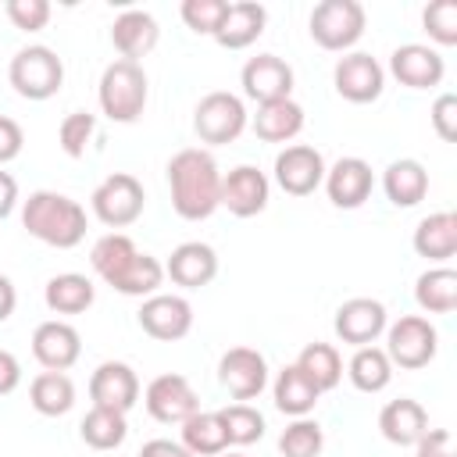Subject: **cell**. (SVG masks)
<instances>
[{
	"label": "cell",
	"mask_w": 457,
	"mask_h": 457,
	"mask_svg": "<svg viewBox=\"0 0 457 457\" xmlns=\"http://www.w3.org/2000/svg\"><path fill=\"white\" fill-rule=\"evenodd\" d=\"M89 264L93 271L118 289L121 296H154L164 282V264L150 253H143L125 232H107L93 243L89 250Z\"/></svg>",
	"instance_id": "cell-1"
},
{
	"label": "cell",
	"mask_w": 457,
	"mask_h": 457,
	"mask_svg": "<svg viewBox=\"0 0 457 457\" xmlns=\"http://www.w3.org/2000/svg\"><path fill=\"white\" fill-rule=\"evenodd\" d=\"M171 207L186 221H204L221 207V171L200 146H186L168 161Z\"/></svg>",
	"instance_id": "cell-2"
},
{
	"label": "cell",
	"mask_w": 457,
	"mask_h": 457,
	"mask_svg": "<svg viewBox=\"0 0 457 457\" xmlns=\"http://www.w3.org/2000/svg\"><path fill=\"white\" fill-rule=\"evenodd\" d=\"M21 225L29 236H36L46 246L71 250L86 239V211L79 200L54 193V189H36L25 207H21Z\"/></svg>",
	"instance_id": "cell-3"
},
{
	"label": "cell",
	"mask_w": 457,
	"mask_h": 457,
	"mask_svg": "<svg viewBox=\"0 0 457 457\" xmlns=\"http://www.w3.org/2000/svg\"><path fill=\"white\" fill-rule=\"evenodd\" d=\"M146 71L143 64L136 61H111L100 75V86H96V96H100V111L118 121V125H132L143 118V107H146Z\"/></svg>",
	"instance_id": "cell-4"
},
{
	"label": "cell",
	"mask_w": 457,
	"mask_h": 457,
	"mask_svg": "<svg viewBox=\"0 0 457 457\" xmlns=\"http://www.w3.org/2000/svg\"><path fill=\"white\" fill-rule=\"evenodd\" d=\"M7 79H11L14 93L25 96V100H50L64 86V61L50 46H39V43L36 46H21L11 57Z\"/></svg>",
	"instance_id": "cell-5"
},
{
	"label": "cell",
	"mask_w": 457,
	"mask_h": 457,
	"mask_svg": "<svg viewBox=\"0 0 457 457\" xmlns=\"http://www.w3.org/2000/svg\"><path fill=\"white\" fill-rule=\"evenodd\" d=\"M439 350V332L421 314H403L400 321L386 325V357L393 368L418 371L425 368Z\"/></svg>",
	"instance_id": "cell-6"
},
{
	"label": "cell",
	"mask_w": 457,
	"mask_h": 457,
	"mask_svg": "<svg viewBox=\"0 0 457 457\" xmlns=\"http://www.w3.org/2000/svg\"><path fill=\"white\" fill-rule=\"evenodd\" d=\"M368 14L357 0H321L311 11V39L321 50H350L364 36Z\"/></svg>",
	"instance_id": "cell-7"
},
{
	"label": "cell",
	"mask_w": 457,
	"mask_h": 457,
	"mask_svg": "<svg viewBox=\"0 0 457 457\" xmlns=\"http://www.w3.org/2000/svg\"><path fill=\"white\" fill-rule=\"evenodd\" d=\"M143 204H146V193H143V182L129 171H114L107 175L93 196H89V207L96 214V221H104L107 228H125L132 221H139L143 214Z\"/></svg>",
	"instance_id": "cell-8"
},
{
	"label": "cell",
	"mask_w": 457,
	"mask_h": 457,
	"mask_svg": "<svg viewBox=\"0 0 457 457\" xmlns=\"http://www.w3.org/2000/svg\"><path fill=\"white\" fill-rule=\"evenodd\" d=\"M243 129H246V107L236 93L214 89L193 111V132L200 136V143H211V146L232 143V139H239Z\"/></svg>",
	"instance_id": "cell-9"
},
{
	"label": "cell",
	"mask_w": 457,
	"mask_h": 457,
	"mask_svg": "<svg viewBox=\"0 0 457 457\" xmlns=\"http://www.w3.org/2000/svg\"><path fill=\"white\" fill-rule=\"evenodd\" d=\"M218 382L228 389L236 403H246L264 393L268 386V361L253 346H232L218 361Z\"/></svg>",
	"instance_id": "cell-10"
},
{
	"label": "cell",
	"mask_w": 457,
	"mask_h": 457,
	"mask_svg": "<svg viewBox=\"0 0 457 457\" xmlns=\"http://www.w3.org/2000/svg\"><path fill=\"white\" fill-rule=\"evenodd\" d=\"M332 82H336V93L343 100H350V104H371L386 89V68L371 54L353 50V54H346V57L336 61Z\"/></svg>",
	"instance_id": "cell-11"
},
{
	"label": "cell",
	"mask_w": 457,
	"mask_h": 457,
	"mask_svg": "<svg viewBox=\"0 0 457 457\" xmlns=\"http://www.w3.org/2000/svg\"><path fill=\"white\" fill-rule=\"evenodd\" d=\"M143 403H146V414H150L154 421H161V425H182L189 414L200 411V400H196L189 378H186V375H175V371L157 375V378L146 386Z\"/></svg>",
	"instance_id": "cell-12"
},
{
	"label": "cell",
	"mask_w": 457,
	"mask_h": 457,
	"mask_svg": "<svg viewBox=\"0 0 457 457\" xmlns=\"http://www.w3.org/2000/svg\"><path fill=\"white\" fill-rule=\"evenodd\" d=\"M275 182L289 196H311L325 182V157L307 143H293L275 157Z\"/></svg>",
	"instance_id": "cell-13"
},
{
	"label": "cell",
	"mask_w": 457,
	"mask_h": 457,
	"mask_svg": "<svg viewBox=\"0 0 457 457\" xmlns=\"http://www.w3.org/2000/svg\"><path fill=\"white\" fill-rule=\"evenodd\" d=\"M136 318H139V328L161 343H175V339L189 336V328H193V307L186 296H175V293L146 296Z\"/></svg>",
	"instance_id": "cell-14"
},
{
	"label": "cell",
	"mask_w": 457,
	"mask_h": 457,
	"mask_svg": "<svg viewBox=\"0 0 457 457\" xmlns=\"http://www.w3.org/2000/svg\"><path fill=\"white\" fill-rule=\"evenodd\" d=\"M239 82H243V96H250L257 107L271 104V100H289V93H293V68L278 54H257V57H250L243 64Z\"/></svg>",
	"instance_id": "cell-15"
},
{
	"label": "cell",
	"mask_w": 457,
	"mask_h": 457,
	"mask_svg": "<svg viewBox=\"0 0 457 457\" xmlns=\"http://www.w3.org/2000/svg\"><path fill=\"white\" fill-rule=\"evenodd\" d=\"M386 325H389L386 321V307L378 300H371V296H353V300L339 303L336 321H332L336 336L353 350L357 346H371L386 332Z\"/></svg>",
	"instance_id": "cell-16"
},
{
	"label": "cell",
	"mask_w": 457,
	"mask_h": 457,
	"mask_svg": "<svg viewBox=\"0 0 457 457\" xmlns=\"http://www.w3.org/2000/svg\"><path fill=\"white\" fill-rule=\"evenodd\" d=\"M375 175L371 164L361 157H339L332 168H325V193L339 211H357L371 196Z\"/></svg>",
	"instance_id": "cell-17"
},
{
	"label": "cell",
	"mask_w": 457,
	"mask_h": 457,
	"mask_svg": "<svg viewBox=\"0 0 457 457\" xmlns=\"http://www.w3.org/2000/svg\"><path fill=\"white\" fill-rule=\"evenodd\" d=\"M268 175L253 164H239L228 175H221V207H228V214L236 218H253L268 207Z\"/></svg>",
	"instance_id": "cell-18"
},
{
	"label": "cell",
	"mask_w": 457,
	"mask_h": 457,
	"mask_svg": "<svg viewBox=\"0 0 457 457\" xmlns=\"http://www.w3.org/2000/svg\"><path fill=\"white\" fill-rule=\"evenodd\" d=\"M82 353V336L75 325L50 318L43 325H36L32 332V357L46 368V371H68Z\"/></svg>",
	"instance_id": "cell-19"
},
{
	"label": "cell",
	"mask_w": 457,
	"mask_h": 457,
	"mask_svg": "<svg viewBox=\"0 0 457 457\" xmlns=\"http://www.w3.org/2000/svg\"><path fill=\"white\" fill-rule=\"evenodd\" d=\"M89 396H93V407L129 414L139 400V378L125 361H104L89 378Z\"/></svg>",
	"instance_id": "cell-20"
},
{
	"label": "cell",
	"mask_w": 457,
	"mask_h": 457,
	"mask_svg": "<svg viewBox=\"0 0 457 457\" xmlns=\"http://www.w3.org/2000/svg\"><path fill=\"white\" fill-rule=\"evenodd\" d=\"M389 71L400 86L407 89H428L439 86L446 75V64L439 57V50L425 46V43H403L389 54Z\"/></svg>",
	"instance_id": "cell-21"
},
{
	"label": "cell",
	"mask_w": 457,
	"mask_h": 457,
	"mask_svg": "<svg viewBox=\"0 0 457 457\" xmlns=\"http://www.w3.org/2000/svg\"><path fill=\"white\" fill-rule=\"evenodd\" d=\"M164 275L175 286H182V289H200V286L214 282V275H218V253L207 243H200V239L179 243L171 250L168 264H164Z\"/></svg>",
	"instance_id": "cell-22"
},
{
	"label": "cell",
	"mask_w": 457,
	"mask_h": 457,
	"mask_svg": "<svg viewBox=\"0 0 457 457\" xmlns=\"http://www.w3.org/2000/svg\"><path fill=\"white\" fill-rule=\"evenodd\" d=\"M157 39H161V29H157L154 14L139 11V7L121 11L114 18V25H111V43L121 54V61H136L139 64V57H146L157 46Z\"/></svg>",
	"instance_id": "cell-23"
},
{
	"label": "cell",
	"mask_w": 457,
	"mask_h": 457,
	"mask_svg": "<svg viewBox=\"0 0 457 457\" xmlns=\"http://www.w3.org/2000/svg\"><path fill=\"white\" fill-rule=\"evenodd\" d=\"M378 428L393 446H414L428 432V414L418 400L400 396V400H389L378 411Z\"/></svg>",
	"instance_id": "cell-24"
},
{
	"label": "cell",
	"mask_w": 457,
	"mask_h": 457,
	"mask_svg": "<svg viewBox=\"0 0 457 457\" xmlns=\"http://www.w3.org/2000/svg\"><path fill=\"white\" fill-rule=\"evenodd\" d=\"M264 21H268L264 4H257V0H236V4H228V14H225L221 29L214 32V43L225 46V50H246L264 32Z\"/></svg>",
	"instance_id": "cell-25"
},
{
	"label": "cell",
	"mask_w": 457,
	"mask_h": 457,
	"mask_svg": "<svg viewBox=\"0 0 457 457\" xmlns=\"http://www.w3.org/2000/svg\"><path fill=\"white\" fill-rule=\"evenodd\" d=\"M382 189L393 207H418L428 193V171L414 157H400L382 171Z\"/></svg>",
	"instance_id": "cell-26"
},
{
	"label": "cell",
	"mask_w": 457,
	"mask_h": 457,
	"mask_svg": "<svg viewBox=\"0 0 457 457\" xmlns=\"http://www.w3.org/2000/svg\"><path fill=\"white\" fill-rule=\"evenodd\" d=\"M414 250L425 261H450L457 253V214L453 211H436L418 221L414 228Z\"/></svg>",
	"instance_id": "cell-27"
},
{
	"label": "cell",
	"mask_w": 457,
	"mask_h": 457,
	"mask_svg": "<svg viewBox=\"0 0 457 457\" xmlns=\"http://www.w3.org/2000/svg\"><path fill=\"white\" fill-rule=\"evenodd\" d=\"M250 125H253V136L264 139V143H289L303 129V107L293 96L289 100H271V104L257 107Z\"/></svg>",
	"instance_id": "cell-28"
},
{
	"label": "cell",
	"mask_w": 457,
	"mask_h": 457,
	"mask_svg": "<svg viewBox=\"0 0 457 457\" xmlns=\"http://www.w3.org/2000/svg\"><path fill=\"white\" fill-rule=\"evenodd\" d=\"M43 300H46V307H50L54 314H82V311L93 307L96 289H93V282H89L86 275L64 271V275H54V278L46 282Z\"/></svg>",
	"instance_id": "cell-29"
},
{
	"label": "cell",
	"mask_w": 457,
	"mask_h": 457,
	"mask_svg": "<svg viewBox=\"0 0 457 457\" xmlns=\"http://www.w3.org/2000/svg\"><path fill=\"white\" fill-rule=\"evenodd\" d=\"M29 403L43 418H61L75 407V382L64 371H43L29 386Z\"/></svg>",
	"instance_id": "cell-30"
},
{
	"label": "cell",
	"mask_w": 457,
	"mask_h": 457,
	"mask_svg": "<svg viewBox=\"0 0 457 457\" xmlns=\"http://www.w3.org/2000/svg\"><path fill=\"white\" fill-rule=\"evenodd\" d=\"M182 446L193 457H218L228 450V436L218 411H196L182 421Z\"/></svg>",
	"instance_id": "cell-31"
},
{
	"label": "cell",
	"mask_w": 457,
	"mask_h": 457,
	"mask_svg": "<svg viewBox=\"0 0 457 457\" xmlns=\"http://www.w3.org/2000/svg\"><path fill=\"white\" fill-rule=\"evenodd\" d=\"M271 396H275V407H278L282 414H289V418H307V414L314 411V403H318L321 393L303 378V371H300L296 364H286V368L278 371L275 386H271Z\"/></svg>",
	"instance_id": "cell-32"
},
{
	"label": "cell",
	"mask_w": 457,
	"mask_h": 457,
	"mask_svg": "<svg viewBox=\"0 0 457 457\" xmlns=\"http://www.w3.org/2000/svg\"><path fill=\"white\" fill-rule=\"evenodd\" d=\"M296 368L303 371V378L318 389V393H328L339 386L343 378V357L332 343H307L296 357Z\"/></svg>",
	"instance_id": "cell-33"
},
{
	"label": "cell",
	"mask_w": 457,
	"mask_h": 457,
	"mask_svg": "<svg viewBox=\"0 0 457 457\" xmlns=\"http://www.w3.org/2000/svg\"><path fill=\"white\" fill-rule=\"evenodd\" d=\"M414 300L428 314H450L457 307V271L453 268H428L414 282Z\"/></svg>",
	"instance_id": "cell-34"
},
{
	"label": "cell",
	"mask_w": 457,
	"mask_h": 457,
	"mask_svg": "<svg viewBox=\"0 0 457 457\" xmlns=\"http://www.w3.org/2000/svg\"><path fill=\"white\" fill-rule=\"evenodd\" d=\"M346 375L361 393H382L393 382V364H389L386 350L371 343V346H357L353 350V357L346 364Z\"/></svg>",
	"instance_id": "cell-35"
},
{
	"label": "cell",
	"mask_w": 457,
	"mask_h": 457,
	"mask_svg": "<svg viewBox=\"0 0 457 457\" xmlns=\"http://www.w3.org/2000/svg\"><path fill=\"white\" fill-rule=\"evenodd\" d=\"M79 436H82V443L93 446V450H114V446L125 443V436H129V421H125V414H118V411L93 407V411L82 418Z\"/></svg>",
	"instance_id": "cell-36"
},
{
	"label": "cell",
	"mask_w": 457,
	"mask_h": 457,
	"mask_svg": "<svg viewBox=\"0 0 457 457\" xmlns=\"http://www.w3.org/2000/svg\"><path fill=\"white\" fill-rule=\"evenodd\" d=\"M218 414H221L228 446H250L264 436V414L250 403H232V407H221Z\"/></svg>",
	"instance_id": "cell-37"
},
{
	"label": "cell",
	"mask_w": 457,
	"mask_h": 457,
	"mask_svg": "<svg viewBox=\"0 0 457 457\" xmlns=\"http://www.w3.org/2000/svg\"><path fill=\"white\" fill-rule=\"evenodd\" d=\"M321 446H325V432L311 418H293L278 436V453L282 457H318Z\"/></svg>",
	"instance_id": "cell-38"
},
{
	"label": "cell",
	"mask_w": 457,
	"mask_h": 457,
	"mask_svg": "<svg viewBox=\"0 0 457 457\" xmlns=\"http://www.w3.org/2000/svg\"><path fill=\"white\" fill-rule=\"evenodd\" d=\"M179 14L196 36H211L214 39V32L221 29V21L228 14V0H182Z\"/></svg>",
	"instance_id": "cell-39"
},
{
	"label": "cell",
	"mask_w": 457,
	"mask_h": 457,
	"mask_svg": "<svg viewBox=\"0 0 457 457\" xmlns=\"http://www.w3.org/2000/svg\"><path fill=\"white\" fill-rule=\"evenodd\" d=\"M421 25L428 32V39H436L439 46H453L457 43V0H436L421 11Z\"/></svg>",
	"instance_id": "cell-40"
},
{
	"label": "cell",
	"mask_w": 457,
	"mask_h": 457,
	"mask_svg": "<svg viewBox=\"0 0 457 457\" xmlns=\"http://www.w3.org/2000/svg\"><path fill=\"white\" fill-rule=\"evenodd\" d=\"M93 132H96V118H93L89 111H71V114L61 121V129H57V143H61V150H64L68 157L79 161V157L86 154Z\"/></svg>",
	"instance_id": "cell-41"
},
{
	"label": "cell",
	"mask_w": 457,
	"mask_h": 457,
	"mask_svg": "<svg viewBox=\"0 0 457 457\" xmlns=\"http://www.w3.org/2000/svg\"><path fill=\"white\" fill-rule=\"evenodd\" d=\"M4 11H7L11 25L21 29V32H39L50 21V4L46 0H7Z\"/></svg>",
	"instance_id": "cell-42"
},
{
	"label": "cell",
	"mask_w": 457,
	"mask_h": 457,
	"mask_svg": "<svg viewBox=\"0 0 457 457\" xmlns=\"http://www.w3.org/2000/svg\"><path fill=\"white\" fill-rule=\"evenodd\" d=\"M432 129L443 143H453L457 139V96L453 93H439L436 104H432Z\"/></svg>",
	"instance_id": "cell-43"
},
{
	"label": "cell",
	"mask_w": 457,
	"mask_h": 457,
	"mask_svg": "<svg viewBox=\"0 0 457 457\" xmlns=\"http://www.w3.org/2000/svg\"><path fill=\"white\" fill-rule=\"evenodd\" d=\"M21 146H25V132H21V125H18L14 118L0 114V164L14 161V157L21 154Z\"/></svg>",
	"instance_id": "cell-44"
},
{
	"label": "cell",
	"mask_w": 457,
	"mask_h": 457,
	"mask_svg": "<svg viewBox=\"0 0 457 457\" xmlns=\"http://www.w3.org/2000/svg\"><path fill=\"white\" fill-rule=\"evenodd\" d=\"M414 457H453V443L446 428H428L418 443H414Z\"/></svg>",
	"instance_id": "cell-45"
},
{
	"label": "cell",
	"mask_w": 457,
	"mask_h": 457,
	"mask_svg": "<svg viewBox=\"0 0 457 457\" xmlns=\"http://www.w3.org/2000/svg\"><path fill=\"white\" fill-rule=\"evenodd\" d=\"M18 382H21V364H18V357H14L11 350H0V396L14 393Z\"/></svg>",
	"instance_id": "cell-46"
},
{
	"label": "cell",
	"mask_w": 457,
	"mask_h": 457,
	"mask_svg": "<svg viewBox=\"0 0 457 457\" xmlns=\"http://www.w3.org/2000/svg\"><path fill=\"white\" fill-rule=\"evenodd\" d=\"M139 457H193V453H189L182 443H171V439H150V443H143Z\"/></svg>",
	"instance_id": "cell-47"
},
{
	"label": "cell",
	"mask_w": 457,
	"mask_h": 457,
	"mask_svg": "<svg viewBox=\"0 0 457 457\" xmlns=\"http://www.w3.org/2000/svg\"><path fill=\"white\" fill-rule=\"evenodd\" d=\"M14 204H18V182H14V175L0 171V221L14 211Z\"/></svg>",
	"instance_id": "cell-48"
},
{
	"label": "cell",
	"mask_w": 457,
	"mask_h": 457,
	"mask_svg": "<svg viewBox=\"0 0 457 457\" xmlns=\"http://www.w3.org/2000/svg\"><path fill=\"white\" fill-rule=\"evenodd\" d=\"M14 303H18V293H14V282L7 275H0V321H7L14 314Z\"/></svg>",
	"instance_id": "cell-49"
},
{
	"label": "cell",
	"mask_w": 457,
	"mask_h": 457,
	"mask_svg": "<svg viewBox=\"0 0 457 457\" xmlns=\"http://www.w3.org/2000/svg\"><path fill=\"white\" fill-rule=\"evenodd\" d=\"M218 457H246V453H218Z\"/></svg>",
	"instance_id": "cell-50"
}]
</instances>
